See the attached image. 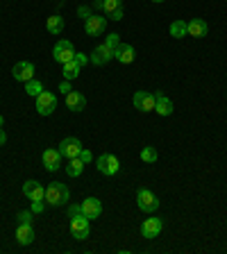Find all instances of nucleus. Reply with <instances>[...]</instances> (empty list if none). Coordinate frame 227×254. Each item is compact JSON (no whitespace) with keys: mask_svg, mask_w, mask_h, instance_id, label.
Here are the masks:
<instances>
[{"mask_svg":"<svg viewBox=\"0 0 227 254\" xmlns=\"http://www.w3.org/2000/svg\"><path fill=\"white\" fill-rule=\"evenodd\" d=\"M46 204L50 206H62L69 202V189L62 184V182H53V184L46 186Z\"/></svg>","mask_w":227,"mask_h":254,"instance_id":"obj_1","label":"nucleus"},{"mask_svg":"<svg viewBox=\"0 0 227 254\" xmlns=\"http://www.w3.org/2000/svg\"><path fill=\"white\" fill-rule=\"evenodd\" d=\"M137 204L143 213H154L159 209V200L150 189H139L137 190Z\"/></svg>","mask_w":227,"mask_h":254,"instance_id":"obj_2","label":"nucleus"},{"mask_svg":"<svg viewBox=\"0 0 227 254\" xmlns=\"http://www.w3.org/2000/svg\"><path fill=\"white\" fill-rule=\"evenodd\" d=\"M95 168L100 170L102 175H107V177H114V175L121 170V161H118L114 154L105 152V154H100V157L95 159Z\"/></svg>","mask_w":227,"mask_h":254,"instance_id":"obj_3","label":"nucleus"},{"mask_svg":"<svg viewBox=\"0 0 227 254\" xmlns=\"http://www.w3.org/2000/svg\"><path fill=\"white\" fill-rule=\"evenodd\" d=\"M53 57H55V62H57V64H66V62H71V59H75L73 43H71L69 39L57 41V43H55V48H53Z\"/></svg>","mask_w":227,"mask_h":254,"instance_id":"obj_4","label":"nucleus"},{"mask_svg":"<svg viewBox=\"0 0 227 254\" xmlns=\"http://www.w3.org/2000/svg\"><path fill=\"white\" fill-rule=\"evenodd\" d=\"M71 234H73V238H77V241H86L91 234V227H89V218L86 216H75L71 218Z\"/></svg>","mask_w":227,"mask_h":254,"instance_id":"obj_5","label":"nucleus"},{"mask_svg":"<svg viewBox=\"0 0 227 254\" xmlns=\"http://www.w3.org/2000/svg\"><path fill=\"white\" fill-rule=\"evenodd\" d=\"M57 109V95L50 91H43L41 95H37V111L41 116H50Z\"/></svg>","mask_w":227,"mask_h":254,"instance_id":"obj_6","label":"nucleus"},{"mask_svg":"<svg viewBox=\"0 0 227 254\" xmlns=\"http://www.w3.org/2000/svg\"><path fill=\"white\" fill-rule=\"evenodd\" d=\"M134 107L139 111H154V102H157V95L154 93H148V91H137L132 98Z\"/></svg>","mask_w":227,"mask_h":254,"instance_id":"obj_7","label":"nucleus"},{"mask_svg":"<svg viewBox=\"0 0 227 254\" xmlns=\"http://www.w3.org/2000/svg\"><path fill=\"white\" fill-rule=\"evenodd\" d=\"M111 59H114V50H111L107 43H100V46L93 48V53H91L89 62L93 64V66H105L107 62H111Z\"/></svg>","mask_w":227,"mask_h":254,"instance_id":"obj_8","label":"nucleus"},{"mask_svg":"<svg viewBox=\"0 0 227 254\" xmlns=\"http://www.w3.org/2000/svg\"><path fill=\"white\" fill-rule=\"evenodd\" d=\"M105 27H107V18H102L98 14H91L84 21V32L89 37H100L102 32H105Z\"/></svg>","mask_w":227,"mask_h":254,"instance_id":"obj_9","label":"nucleus"},{"mask_svg":"<svg viewBox=\"0 0 227 254\" xmlns=\"http://www.w3.org/2000/svg\"><path fill=\"white\" fill-rule=\"evenodd\" d=\"M11 75H14L16 82H23V84H25V82H30V79L34 77V64L32 62H18L14 68H11Z\"/></svg>","mask_w":227,"mask_h":254,"instance_id":"obj_10","label":"nucleus"},{"mask_svg":"<svg viewBox=\"0 0 227 254\" xmlns=\"http://www.w3.org/2000/svg\"><path fill=\"white\" fill-rule=\"evenodd\" d=\"M161 229H164L161 218H146L141 225V236L143 238H157L159 234H161Z\"/></svg>","mask_w":227,"mask_h":254,"instance_id":"obj_11","label":"nucleus"},{"mask_svg":"<svg viewBox=\"0 0 227 254\" xmlns=\"http://www.w3.org/2000/svg\"><path fill=\"white\" fill-rule=\"evenodd\" d=\"M79 206H82V216H86L89 220L100 218V213H102V202L98 197H86V200H82Z\"/></svg>","mask_w":227,"mask_h":254,"instance_id":"obj_12","label":"nucleus"},{"mask_svg":"<svg viewBox=\"0 0 227 254\" xmlns=\"http://www.w3.org/2000/svg\"><path fill=\"white\" fill-rule=\"evenodd\" d=\"M59 152H62V157L73 159V157H77V154L82 152V143H79L77 138H73V136L64 138V141L59 143Z\"/></svg>","mask_w":227,"mask_h":254,"instance_id":"obj_13","label":"nucleus"},{"mask_svg":"<svg viewBox=\"0 0 227 254\" xmlns=\"http://www.w3.org/2000/svg\"><path fill=\"white\" fill-rule=\"evenodd\" d=\"M59 161H62V152H59V148H46L43 150V166H46L48 173L59 170Z\"/></svg>","mask_w":227,"mask_h":254,"instance_id":"obj_14","label":"nucleus"},{"mask_svg":"<svg viewBox=\"0 0 227 254\" xmlns=\"http://www.w3.org/2000/svg\"><path fill=\"white\" fill-rule=\"evenodd\" d=\"M23 195L27 197V200H43L46 197V189H43L39 182H34V180H27L25 184H23Z\"/></svg>","mask_w":227,"mask_h":254,"instance_id":"obj_15","label":"nucleus"},{"mask_svg":"<svg viewBox=\"0 0 227 254\" xmlns=\"http://www.w3.org/2000/svg\"><path fill=\"white\" fill-rule=\"evenodd\" d=\"M16 241H18L21 245L34 243V229H32V222H18V229H16Z\"/></svg>","mask_w":227,"mask_h":254,"instance_id":"obj_16","label":"nucleus"},{"mask_svg":"<svg viewBox=\"0 0 227 254\" xmlns=\"http://www.w3.org/2000/svg\"><path fill=\"white\" fill-rule=\"evenodd\" d=\"M186 30H189V37L202 39V37H207V32H209V25H207L202 18H191V21L186 23Z\"/></svg>","mask_w":227,"mask_h":254,"instance_id":"obj_17","label":"nucleus"},{"mask_svg":"<svg viewBox=\"0 0 227 254\" xmlns=\"http://www.w3.org/2000/svg\"><path fill=\"white\" fill-rule=\"evenodd\" d=\"M134 57H137V53H134V48L130 46V43H121V46L114 50V59L121 64H132Z\"/></svg>","mask_w":227,"mask_h":254,"instance_id":"obj_18","label":"nucleus"},{"mask_svg":"<svg viewBox=\"0 0 227 254\" xmlns=\"http://www.w3.org/2000/svg\"><path fill=\"white\" fill-rule=\"evenodd\" d=\"M66 107L77 114V111H82L86 107V98L79 91H71V93H66Z\"/></svg>","mask_w":227,"mask_h":254,"instance_id":"obj_19","label":"nucleus"},{"mask_svg":"<svg viewBox=\"0 0 227 254\" xmlns=\"http://www.w3.org/2000/svg\"><path fill=\"white\" fill-rule=\"evenodd\" d=\"M154 95H157V102H154V111H157L159 116H170L173 114V102L166 98L161 91H154Z\"/></svg>","mask_w":227,"mask_h":254,"instance_id":"obj_20","label":"nucleus"},{"mask_svg":"<svg viewBox=\"0 0 227 254\" xmlns=\"http://www.w3.org/2000/svg\"><path fill=\"white\" fill-rule=\"evenodd\" d=\"M82 173H84V161L79 157L69 159V164H66V175H69V177H79Z\"/></svg>","mask_w":227,"mask_h":254,"instance_id":"obj_21","label":"nucleus"},{"mask_svg":"<svg viewBox=\"0 0 227 254\" xmlns=\"http://www.w3.org/2000/svg\"><path fill=\"white\" fill-rule=\"evenodd\" d=\"M79 70H82V66H79L75 59H71V62L62 64V75H64V79H75V77L79 75Z\"/></svg>","mask_w":227,"mask_h":254,"instance_id":"obj_22","label":"nucleus"},{"mask_svg":"<svg viewBox=\"0 0 227 254\" xmlns=\"http://www.w3.org/2000/svg\"><path fill=\"white\" fill-rule=\"evenodd\" d=\"M46 27H48V32H50V34H62L64 32V18L62 16H50V18H48V23H46Z\"/></svg>","mask_w":227,"mask_h":254,"instance_id":"obj_23","label":"nucleus"},{"mask_svg":"<svg viewBox=\"0 0 227 254\" xmlns=\"http://www.w3.org/2000/svg\"><path fill=\"white\" fill-rule=\"evenodd\" d=\"M168 30H170V37H175V39H184L186 34H189V30H186V21H173Z\"/></svg>","mask_w":227,"mask_h":254,"instance_id":"obj_24","label":"nucleus"},{"mask_svg":"<svg viewBox=\"0 0 227 254\" xmlns=\"http://www.w3.org/2000/svg\"><path fill=\"white\" fill-rule=\"evenodd\" d=\"M25 91H27V95H34V98H37V95H41L46 89H43V84L39 82V79L32 77L30 82H25Z\"/></svg>","mask_w":227,"mask_h":254,"instance_id":"obj_25","label":"nucleus"},{"mask_svg":"<svg viewBox=\"0 0 227 254\" xmlns=\"http://www.w3.org/2000/svg\"><path fill=\"white\" fill-rule=\"evenodd\" d=\"M159 159V154H157V150L152 148V145H146V148L141 150V161L143 164H154Z\"/></svg>","mask_w":227,"mask_h":254,"instance_id":"obj_26","label":"nucleus"},{"mask_svg":"<svg viewBox=\"0 0 227 254\" xmlns=\"http://www.w3.org/2000/svg\"><path fill=\"white\" fill-rule=\"evenodd\" d=\"M116 9H123V0H105L102 2V11H107V14H111Z\"/></svg>","mask_w":227,"mask_h":254,"instance_id":"obj_27","label":"nucleus"},{"mask_svg":"<svg viewBox=\"0 0 227 254\" xmlns=\"http://www.w3.org/2000/svg\"><path fill=\"white\" fill-rule=\"evenodd\" d=\"M105 43L111 48V50H116V48L121 46V34H116V32H114V34H109V37L105 39Z\"/></svg>","mask_w":227,"mask_h":254,"instance_id":"obj_28","label":"nucleus"},{"mask_svg":"<svg viewBox=\"0 0 227 254\" xmlns=\"http://www.w3.org/2000/svg\"><path fill=\"white\" fill-rule=\"evenodd\" d=\"M77 16H79V18H82V21H86V18H89V16H91V7H86V5H79V7H77Z\"/></svg>","mask_w":227,"mask_h":254,"instance_id":"obj_29","label":"nucleus"},{"mask_svg":"<svg viewBox=\"0 0 227 254\" xmlns=\"http://www.w3.org/2000/svg\"><path fill=\"white\" fill-rule=\"evenodd\" d=\"M43 206H46V204H43V200H34V202H32V213H41Z\"/></svg>","mask_w":227,"mask_h":254,"instance_id":"obj_30","label":"nucleus"},{"mask_svg":"<svg viewBox=\"0 0 227 254\" xmlns=\"http://www.w3.org/2000/svg\"><path fill=\"white\" fill-rule=\"evenodd\" d=\"M79 213H82V206H79V204H71V206H69V216H71V218L79 216Z\"/></svg>","mask_w":227,"mask_h":254,"instance_id":"obj_31","label":"nucleus"},{"mask_svg":"<svg viewBox=\"0 0 227 254\" xmlns=\"http://www.w3.org/2000/svg\"><path fill=\"white\" fill-rule=\"evenodd\" d=\"M77 157H79V159H82V161H84V164H89L91 159H93V154H91V152H89V150H84V148H82V152H79V154H77Z\"/></svg>","mask_w":227,"mask_h":254,"instance_id":"obj_32","label":"nucleus"},{"mask_svg":"<svg viewBox=\"0 0 227 254\" xmlns=\"http://www.w3.org/2000/svg\"><path fill=\"white\" fill-rule=\"evenodd\" d=\"M18 222H32V211H21L18 213Z\"/></svg>","mask_w":227,"mask_h":254,"instance_id":"obj_33","label":"nucleus"},{"mask_svg":"<svg viewBox=\"0 0 227 254\" xmlns=\"http://www.w3.org/2000/svg\"><path fill=\"white\" fill-rule=\"evenodd\" d=\"M59 91H62V93H71V91H73L71 89V79H64L62 84H59Z\"/></svg>","mask_w":227,"mask_h":254,"instance_id":"obj_34","label":"nucleus"},{"mask_svg":"<svg viewBox=\"0 0 227 254\" xmlns=\"http://www.w3.org/2000/svg\"><path fill=\"white\" fill-rule=\"evenodd\" d=\"M109 18H114V21H123V9H116V11H111Z\"/></svg>","mask_w":227,"mask_h":254,"instance_id":"obj_35","label":"nucleus"},{"mask_svg":"<svg viewBox=\"0 0 227 254\" xmlns=\"http://www.w3.org/2000/svg\"><path fill=\"white\" fill-rule=\"evenodd\" d=\"M75 62H77V64H79V66H84V64H86V62H89V59H86V57H84V55H79V53H75Z\"/></svg>","mask_w":227,"mask_h":254,"instance_id":"obj_36","label":"nucleus"},{"mask_svg":"<svg viewBox=\"0 0 227 254\" xmlns=\"http://www.w3.org/2000/svg\"><path fill=\"white\" fill-rule=\"evenodd\" d=\"M5 143H7V134H5V129L0 127V145H5Z\"/></svg>","mask_w":227,"mask_h":254,"instance_id":"obj_37","label":"nucleus"},{"mask_svg":"<svg viewBox=\"0 0 227 254\" xmlns=\"http://www.w3.org/2000/svg\"><path fill=\"white\" fill-rule=\"evenodd\" d=\"M2 123H5V118H2V116H0V127H2Z\"/></svg>","mask_w":227,"mask_h":254,"instance_id":"obj_38","label":"nucleus"},{"mask_svg":"<svg viewBox=\"0 0 227 254\" xmlns=\"http://www.w3.org/2000/svg\"><path fill=\"white\" fill-rule=\"evenodd\" d=\"M152 2H164V0H152Z\"/></svg>","mask_w":227,"mask_h":254,"instance_id":"obj_39","label":"nucleus"}]
</instances>
